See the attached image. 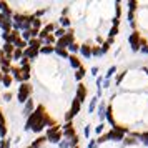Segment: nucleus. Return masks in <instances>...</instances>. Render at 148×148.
<instances>
[{"mask_svg": "<svg viewBox=\"0 0 148 148\" xmlns=\"http://www.w3.org/2000/svg\"><path fill=\"white\" fill-rule=\"evenodd\" d=\"M112 43H113V38H108L107 42H103V45H101V53H107L108 50H110V45H112Z\"/></svg>", "mask_w": 148, "mask_h": 148, "instance_id": "22", "label": "nucleus"}, {"mask_svg": "<svg viewBox=\"0 0 148 148\" xmlns=\"http://www.w3.org/2000/svg\"><path fill=\"white\" fill-rule=\"evenodd\" d=\"M2 78H3V75H2V73H0V82H2Z\"/></svg>", "mask_w": 148, "mask_h": 148, "instance_id": "60", "label": "nucleus"}, {"mask_svg": "<svg viewBox=\"0 0 148 148\" xmlns=\"http://www.w3.org/2000/svg\"><path fill=\"white\" fill-rule=\"evenodd\" d=\"M72 118H73L72 112H67V113H65V120H67V123H68V121H72Z\"/></svg>", "mask_w": 148, "mask_h": 148, "instance_id": "46", "label": "nucleus"}, {"mask_svg": "<svg viewBox=\"0 0 148 148\" xmlns=\"http://www.w3.org/2000/svg\"><path fill=\"white\" fill-rule=\"evenodd\" d=\"M45 141H47V136H40V138H37V140L32 143V147H34V148H40Z\"/></svg>", "mask_w": 148, "mask_h": 148, "instance_id": "23", "label": "nucleus"}, {"mask_svg": "<svg viewBox=\"0 0 148 148\" xmlns=\"http://www.w3.org/2000/svg\"><path fill=\"white\" fill-rule=\"evenodd\" d=\"M37 55H38V50H35V48H25L23 50V57L25 58H37Z\"/></svg>", "mask_w": 148, "mask_h": 148, "instance_id": "12", "label": "nucleus"}, {"mask_svg": "<svg viewBox=\"0 0 148 148\" xmlns=\"http://www.w3.org/2000/svg\"><path fill=\"white\" fill-rule=\"evenodd\" d=\"M12 73H14V78L17 82H20V83H23V77H22V70L18 67H12V70H10Z\"/></svg>", "mask_w": 148, "mask_h": 148, "instance_id": "17", "label": "nucleus"}, {"mask_svg": "<svg viewBox=\"0 0 148 148\" xmlns=\"http://www.w3.org/2000/svg\"><path fill=\"white\" fill-rule=\"evenodd\" d=\"M97 145H98V143H97V140H92L90 143H88V148H97Z\"/></svg>", "mask_w": 148, "mask_h": 148, "instance_id": "49", "label": "nucleus"}, {"mask_svg": "<svg viewBox=\"0 0 148 148\" xmlns=\"http://www.w3.org/2000/svg\"><path fill=\"white\" fill-rule=\"evenodd\" d=\"M83 77H85V68L82 67V68H78V70H77V73H75V78H77V80H82Z\"/></svg>", "mask_w": 148, "mask_h": 148, "instance_id": "30", "label": "nucleus"}, {"mask_svg": "<svg viewBox=\"0 0 148 148\" xmlns=\"http://www.w3.org/2000/svg\"><path fill=\"white\" fill-rule=\"evenodd\" d=\"M14 47H17V48H20V50H25V48H28V42H25L23 38H18V40L14 43Z\"/></svg>", "mask_w": 148, "mask_h": 148, "instance_id": "19", "label": "nucleus"}, {"mask_svg": "<svg viewBox=\"0 0 148 148\" xmlns=\"http://www.w3.org/2000/svg\"><path fill=\"white\" fill-rule=\"evenodd\" d=\"M12 23H14V22L12 20H5L3 22V25H2V30H3V32H7V34H10V28H12Z\"/></svg>", "mask_w": 148, "mask_h": 148, "instance_id": "26", "label": "nucleus"}, {"mask_svg": "<svg viewBox=\"0 0 148 148\" xmlns=\"http://www.w3.org/2000/svg\"><path fill=\"white\" fill-rule=\"evenodd\" d=\"M32 27H34L35 30H40V27H42V20H38V18H34V22H32Z\"/></svg>", "mask_w": 148, "mask_h": 148, "instance_id": "33", "label": "nucleus"}, {"mask_svg": "<svg viewBox=\"0 0 148 148\" xmlns=\"http://www.w3.org/2000/svg\"><path fill=\"white\" fill-rule=\"evenodd\" d=\"M0 148H10V141L8 140H2L0 141Z\"/></svg>", "mask_w": 148, "mask_h": 148, "instance_id": "41", "label": "nucleus"}, {"mask_svg": "<svg viewBox=\"0 0 148 148\" xmlns=\"http://www.w3.org/2000/svg\"><path fill=\"white\" fill-rule=\"evenodd\" d=\"M5 20H8V18H5V17H3V14H0V27L3 25V22H5Z\"/></svg>", "mask_w": 148, "mask_h": 148, "instance_id": "52", "label": "nucleus"}, {"mask_svg": "<svg viewBox=\"0 0 148 148\" xmlns=\"http://www.w3.org/2000/svg\"><path fill=\"white\" fill-rule=\"evenodd\" d=\"M45 115H47V113H45V107L38 105V107H37V110H34V113H32V115L27 118L25 130H32V128H34L35 125H37V123H38V121H40L43 116H45Z\"/></svg>", "mask_w": 148, "mask_h": 148, "instance_id": "1", "label": "nucleus"}, {"mask_svg": "<svg viewBox=\"0 0 148 148\" xmlns=\"http://www.w3.org/2000/svg\"><path fill=\"white\" fill-rule=\"evenodd\" d=\"M0 123H5V118H3V113H2V110H0Z\"/></svg>", "mask_w": 148, "mask_h": 148, "instance_id": "55", "label": "nucleus"}, {"mask_svg": "<svg viewBox=\"0 0 148 148\" xmlns=\"http://www.w3.org/2000/svg\"><path fill=\"white\" fill-rule=\"evenodd\" d=\"M62 136H63V135H62L60 132H58V133H55V135H50V136H47V140H50V143H60Z\"/></svg>", "mask_w": 148, "mask_h": 148, "instance_id": "20", "label": "nucleus"}, {"mask_svg": "<svg viewBox=\"0 0 148 148\" xmlns=\"http://www.w3.org/2000/svg\"><path fill=\"white\" fill-rule=\"evenodd\" d=\"M97 72H98V68H97V67L92 68V73H93V75H97Z\"/></svg>", "mask_w": 148, "mask_h": 148, "instance_id": "59", "label": "nucleus"}, {"mask_svg": "<svg viewBox=\"0 0 148 148\" xmlns=\"http://www.w3.org/2000/svg\"><path fill=\"white\" fill-rule=\"evenodd\" d=\"M27 148H34V147H27Z\"/></svg>", "mask_w": 148, "mask_h": 148, "instance_id": "61", "label": "nucleus"}, {"mask_svg": "<svg viewBox=\"0 0 148 148\" xmlns=\"http://www.w3.org/2000/svg\"><path fill=\"white\" fill-rule=\"evenodd\" d=\"M55 53L58 55V57H62V58H68V57H70V55H68V52H67V48L55 47Z\"/></svg>", "mask_w": 148, "mask_h": 148, "instance_id": "21", "label": "nucleus"}, {"mask_svg": "<svg viewBox=\"0 0 148 148\" xmlns=\"http://www.w3.org/2000/svg\"><path fill=\"white\" fill-rule=\"evenodd\" d=\"M58 132H60V125H57V123H55L53 127H50V128H48L47 136H50V135H55V133H58Z\"/></svg>", "mask_w": 148, "mask_h": 148, "instance_id": "27", "label": "nucleus"}, {"mask_svg": "<svg viewBox=\"0 0 148 148\" xmlns=\"http://www.w3.org/2000/svg\"><path fill=\"white\" fill-rule=\"evenodd\" d=\"M3 100H5V101H10V100H12V93H8V92H7V93L3 95Z\"/></svg>", "mask_w": 148, "mask_h": 148, "instance_id": "48", "label": "nucleus"}, {"mask_svg": "<svg viewBox=\"0 0 148 148\" xmlns=\"http://www.w3.org/2000/svg\"><path fill=\"white\" fill-rule=\"evenodd\" d=\"M43 42L47 43L48 47H52V43H57V38H55V35H53V37H52V35H48V37H47Z\"/></svg>", "mask_w": 148, "mask_h": 148, "instance_id": "31", "label": "nucleus"}, {"mask_svg": "<svg viewBox=\"0 0 148 148\" xmlns=\"http://www.w3.org/2000/svg\"><path fill=\"white\" fill-rule=\"evenodd\" d=\"M136 5H138V3L133 2V0H132V2H128V8H130V12H135V10H136Z\"/></svg>", "mask_w": 148, "mask_h": 148, "instance_id": "38", "label": "nucleus"}, {"mask_svg": "<svg viewBox=\"0 0 148 148\" xmlns=\"http://www.w3.org/2000/svg\"><path fill=\"white\" fill-rule=\"evenodd\" d=\"M75 98L80 101V103H83V101H85V98H87V88H85V85H83V83H80V85L77 87V97H75Z\"/></svg>", "mask_w": 148, "mask_h": 148, "instance_id": "6", "label": "nucleus"}, {"mask_svg": "<svg viewBox=\"0 0 148 148\" xmlns=\"http://www.w3.org/2000/svg\"><path fill=\"white\" fill-rule=\"evenodd\" d=\"M65 130H63V136L65 138H73V136H77V130H75V127H73V123L72 121H68V123H65Z\"/></svg>", "mask_w": 148, "mask_h": 148, "instance_id": "5", "label": "nucleus"}, {"mask_svg": "<svg viewBox=\"0 0 148 148\" xmlns=\"http://www.w3.org/2000/svg\"><path fill=\"white\" fill-rule=\"evenodd\" d=\"M75 148H80V147H75Z\"/></svg>", "mask_w": 148, "mask_h": 148, "instance_id": "62", "label": "nucleus"}, {"mask_svg": "<svg viewBox=\"0 0 148 148\" xmlns=\"http://www.w3.org/2000/svg\"><path fill=\"white\" fill-rule=\"evenodd\" d=\"M115 70H116V68H115V67H110V70H108V73H107V77H105V78H107V80H108V78H110V77H112V75L115 73Z\"/></svg>", "mask_w": 148, "mask_h": 148, "instance_id": "44", "label": "nucleus"}, {"mask_svg": "<svg viewBox=\"0 0 148 148\" xmlns=\"http://www.w3.org/2000/svg\"><path fill=\"white\" fill-rule=\"evenodd\" d=\"M80 108H82V103L78 100H77V98H75L73 101H72V108H70V112H72V115H78L80 113Z\"/></svg>", "mask_w": 148, "mask_h": 148, "instance_id": "16", "label": "nucleus"}, {"mask_svg": "<svg viewBox=\"0 0 148 148\" xmlns=\"http://www.w3.org/2000/svg\"><path fill=\"white\" fill-rule=\"evenodd\" d=\"M105 118H107L110 123H112V127H116V123H115V118H113V113H112V107H108L107 108V113H105Z\"/></svg>", "mask_w": 148, "mask_h": 148, "instance_id": "18", "label": "nucleus"}, {"mask_svg": "<svg viewBox=\"0 0 148 148\" xmlns=\"http://www.w3.org/2000/svg\"><path fill=\"white\" fill-rule=\"evenodd\" d=\"M128 42H130V45H132V50L136 52V50H140L141 48V37L138 32H132L130 37H128Z\"/></svg>", "mask_w": 148, "mask_h": 148, "instance_id": "4", "label": "nucleus"}, {"mask_svg": "<svg viewBox=\"0 0 148 148\" xmlns=\"http://www.w3.org/2000/svg\"><path fill=\"white\" fill-rule=\"evenodd\" d=\"M141 52H143V53H148V45H145V47H141Z\"/></svg>", "mask_w": 148, "mask_h": 148, "instance_id": "58", "label": "nucleus"}, {"mask_svg": "<svg viewBox=\"0 0 148 148\" xmlns=\"http://www.w3.org/2000/svg\"><path fill=\"white\" fill-rule=\"evenodd\" d=\"M14 58H15V60H22V58H23V50H20V48H15Z\"/></svg>", "mask_w": 148, "mask_h": 148, "instance_id": "28", "label": "nucleus"}, {"mask_svg": "<svg viewBox=\"0 0 148 148\" xmlns=\"http://www.w3.org/2000/svg\"><path fill=\"white\" fill-rule=\"evenodd\" d=\"M67 32H65V28H57L55 30V38H62V37H65Z\"/></svg>", "mask_w": 148, "mask_h": 148, "instance_id": "29", "label": "nucleus"}, {"mask_svg": "<svg viewBox=\"0 0 148 148\" xmlns=\"http://www.w3.org/2000/svg\"><path fill=\"white\" fill-rule=\"evenodd\" d=\"M95 107H97V98H93V100L90 101V105H88V113H92L95 110Z\"/></svg>", "mask_w": 148, "mask_h": 148, "instance_id": "34", "label": "nucleus"}, {"mask_svg": "<svg viewBox=\"0 0 148 148\" xmlns=\"http://www.w3.org/2000/svg\"><path fill=\"white\" fill-rule=\"evenodd\" d=\"M68 50H70V52H72V53H77V52H80V45H78V43H72V45H70V47H68Z\"/></svg>", "mask_w": 148, "mask_h": 148, "instance_id": "32", "label": "nucleus"}, {"mask_svg": "<svg viewBox=\"0 0 148 148\" xmlns=\"http://www.w3.org/2000/svg\"><path fill=\"white\" fill-rule=\"evenodd\" d=\"M2 83H3V87H5V88H8L10 85H12V77H10V73H8V75H3Z\"/></svg>", "mask_w": 148, "mask_h": 148, "instance_id": "24", "label": "nucleus"}, {"mask_svg": "<svg viewBox=\"0 0 148 148\" xmlns=\"http://www.w3.org/2000/svg\"><path fill=\"white\" fill-rule=\"evenodd\" d=\"M125 143H127V145H135V143H136V140H133V138H127V140H125Z\"/></svg>", "mask_w": 148, "mask_h": 148, "instance_id": "50", "label": "nucleus"}, {"mask_svg": "<svg viewBox=\"0 0 148 148\" xmlns=\"http://www.w3.org/2000/svg\"><path fill=\"white\" fill-rule=\"evenodd\" d=\"M140 138H143V143H145V145H148V132H147V133H141Z\"/></svg>", "mask_w": 148, "mask_h": 148, "instance_id": "45", "label": "nucleus"}, {"mask_svg": "<svg viewBox=\"0 0 148 148\" xmlns=\"http://www.w3.org/2000/svg\"><path fill=\"white\" fill-rule=\"evenodd\" d=\"M92 55H95V57L101 55V48L100 47H92Z\"/></svg>", "mask_w": 148, "mask_h": 148, "instance_id": "36", "label": "nucleus"}, {"mask_svg": "<svg viewBox=\"0 0 148 148\" xmlns=\"http://www.w3.org/2000/svg\"><path fill=\"white\" fill-rule=\"evenodd\" d=\"M58 147H60V148H70V143H68V141H60V143H58Z\"/></svg>", "mask_w": 148, "mask_h": 148, "instance_id": "47", "label": "nucleus"}, {"mask_svg": "<svg viewBox=\"0 0 148 148\" xmlns=\"http://www.w3.org/2000/svg\"><path fill=\"white\" fill-rule=\"evenodd\" d=\"M0 10H2V12H3V17H5V18H8V20H10V17H12V8L8 7V3L7 2H0Z\"/></svg>", "mask_w": 148, "mask_h": 148, "instance_id": "9", "label": "nucleus"}, {"mask_svg": "<svg viewBox=\"0 0 148 148\" xmlns=\"http://www.w3.org/2000/svg\"><path fill=\"white\" fill-rule=\"evenodd\" d=\"M40 34V32H38V30H35V28H30V37H32V38H37V35Z\"/></svg>", "mask_w": 148, "mask_h": 148, "instance_id": "43", "label": "nucleus"}, {"mask_svg": "<svg viewBox=\"0 0 148 148\" xmlns=\"http://www.w3.org/2000/svg\"><path fill=\"white\" fill-rule=\"evenodd\" d=\"M32 113H34V100L30 98V100L23 105V115H28V116H30Z\"/></svg>", "mask_w": 148, "mask_h": 148, "instance_id": "13", "label": "nucleus"}, {"mask_svg": "<svg viewBox=\"0 0 148 148\" xmlns=\"http://www.w3.org/2000/svg\"><path fill=\"white\" fill-rule=\"evenodd\" d=\"M22 77H23V80H28L30 78V73H22Z\"/></svg>", "mask_w": 148, "mask_h": 148, "instance_id": "57", "label": "nucleus"}, {"mask_svg": "<svg viewBox=\"0 0 148 148\" xmlns=\"http://www.w3.org/2000/svg\"><path fill=\"white\" fill-rule=\"evenodd\" d=\"M14 52H15V47L12 43H5V45H3V53H5V57H7L8 60L14 58Z\"/></svg>", "mask_w": 148, "mask_h": 148, "instance_id": "10", "label": "nucleus"}, {"mask_svg": "<svg viewBox=\"0 0 148 148\" xmlns=\"http://www.w3.org/2000/svg\"><path fill=\"white\" fill-rule=\"evenodd\" d=\"M85 136H90V127H85Z\"/></svg>", "mask_w": 148, "mask_h": 148, "instance_id": "56", "label": "nucleus"}, {"mask_svg": "<svg viewBox=\"0 0 148 148\" xmlns=\"http://www.w3.org/2000/svg\"><path fill=\"white\" fill-rule=\"evenodd\" d=\"M73 38H75L73 30H68L65 37H62V38H58V40H57V45H55V47H58V48H68L72 43H73Z\"/></svg>", "mask_w": 148, "mask_h": 148, "instance_id": "3", "label": "nucleus"}, {"mask_svg": "<svg viewBox=\"0 0 148 148\" xmlns=\"http://www.w3.org/2000/svg\"><path fill=\"white\" fill-rule=\"evenodd\" d=\"M95 130H97V133H101V132H103V125H98Z\"/></svg>", "mask_w": 148, "mask_h": 148, "instance_id": "53", "label": "nucleus"}, {"mask_svg": "<svg viewBox=\"0 0 148 148\" xmlns=\"http://www.w3.org/2000/svg\"><path fill=\"white\" fill-rule=\"evenodd\" d=\"M123 135L125 133H121V132H118V130H110V132L107 133V136H108V140L120 141V140H123Z\"/></svg>", "mask_w": 148, "mask_h": 148, "instance_id": "8", "label": "nucleus"}, {"mask_svg": "<svg viewBox=\"0 0 148 148\" xmlns=\"http://www.w3.org/2000/svg\"><path fill=\"white\" fill-rule=\"evenodd\" d=\"M116 34H118V27H112V30H110V34L108 35H110V38H113Z\"/></svg>", "mask_w": 148, "mask_h": 148, "instance_id": "40", "label": "nucleus"}, {"mask_svg": "<svg viewBox=\"0 0 148 148\" xmlns=\"http://www.w3.org/2000/svg\"><path fill=\"white\" fill-rule=\"evenodd\" d=\"M32 85L30 83H20V87H18V92H17V98L20 103H27L30 100V95H32Z\"/></svg>", "mask_w": 148, "mask_h": 148, "instance_id": "2", "label": "nucleus"}, {"mask_svg": "<svg viewBox=\"0 0 148 148\" xmlns=\"http://www.w3.org/2000/svg\"><path fill=\"white\" fill-rule=\"evenodd\" d=\"M55 52V47H42L40 48V53H43V55H52Z\"/></svg>", "mask_w": 148, "mask_h": 148, "instance_id": "25", "label": "nucleus"}, {"mask_svg": "<svg viewBox=\"0 0 148 148\" xmlns=\"http://www.w3.org/2000/svg\"><path fill=\"white\" fill-rule=\"evenodd\" d=\"M7 135V127L5 123H0V136H5Z\"/></svg>", "mask_w": 148, "mask_h": 148, "instance_id": "37", "label": "nucleus"}, {"mask_svg": "<svg viewBox=\"0 0 148 148\" xmlns=\"http://www.w3.org/2000/svg\"><path fill=\"white\" fill-rule=\"evenodd\" d=\"M42 15H43V10H38V12H37L34 17H35V18H38V17H42Z\"/></svg>", "mask_w": 148, "mask_h": 148, "instance_id": "54", "label": "nucleus"}, {"mask_svg": "<svg viewBox=\"0 0 148 148\" xmlns=\"http://www.w3.org/2000/svg\"><path fill=\"white\" fill-rule=\"evenodd\" d=\"M68 60H70V65H72V68H75V70L82 68V62L77 58V55H70V57H68Z\"/></svg>", "mask_w": 148, "mask_h": 148, "instance_id": "14", "label": "nucleus"}, {"mask_svg": "<svg viewBox=\"0 0 148 148\" xmlns=\"http://www.w3.org/2000/svg\"><path fill=\"white\" fill-rule=\"evenodd\" d=\"M125 73H127V72H121V73L118 75V77H116V83H120V82H121V78L125 77Z\"/></svg>", "mask_w": 148, "mask_h": 148, "instance_id": "51", "label": "nucleus"}, {"mask_svg": "<svg viewBox=\"0 0 148 148\" xmlns=\"http://www.w3.org/2000/svg\"><path fill=\"white\" fill-rule=\"evenodd\" d=\"M70 147H72V148L78 147V136H73V138L70 140Z\"/></svg>", "mask_w": 148, "mask_h": 148, "instance_id": "39", "label": "nucleus"}, {"mask_svg": "<svg viewBox=\"0 0 148 148\" xmlns=\"http://www.w3.org/2000/svg\"><path fill=\"white\" fill-rule=\"evenodd\" d=\"M2 38L5 40V43H10V34H7V32H3V34H2Z\"/></svg>", "mask_w": 148, "mask_h": 148, "instance_id": "42", "label": "nucleus"}, {"mask_svg": "<svg viewBox=\"0 0 148 148\" xmlns=\"http://www.w3.org/2000/svg\"><path fill=\"white\" fill-rule=\"evenodd\" d=\"M42 45H43V40H38V38H32V40L28 42V47L35 48V50H38V52H40Z\"/></svg>", "mask_w": 148, "mask_h": 148, "instance_id": "15", "label": "nucleus"}, {"mask_svg": "<svg viewBox=\"0 0 148 148\" xmlns=\"http://www.w3.org/2000/svg\"><path fill=\"white\" fill-rule=\"evenodd\" d=\"M60 23H62V27H68V25H70V18H68V17H62Z\"/></svg>", "mask_w": 148, "mask_h": 148, "instance_id": "35", "label": "nucleus"}, {"mask_svg": "<svg viewBox=\"0 0 148 148\" xmlns=\"http://www.w3.org/2000/svg\"><path fill=\"white\" fill-rule=\"evenodd\" d=\"M53 30H55V25H53V23H48V25H45V27H43V30L38 34L40 40H45L48 35H50V32H53Z\"/></svg>", "mask_w": 148, "mask_h": 148, "instance_id": "7", "label": "nucleus"}, {"mask_svg": "<svg viewBox=\"0 0 148 148\" xmlns=\"http://www.w3.org/2000/svg\"><path fill=\"white\" fill-rule=\"evenodd\" d=\"M80 53L85 57V58H90L92 57V47L88 45V43H85V45H80Z\"/></svg>", "mask_w": 148, "mask_h": 148, "instance_id": "11", "label": "nucleus"}]
</instances>
